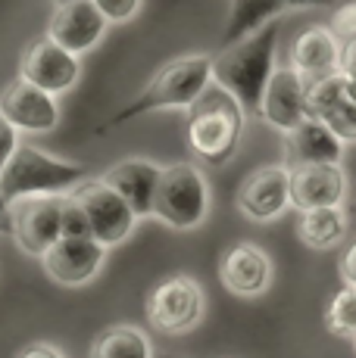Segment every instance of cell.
I'll return each mask as SVG.
<instances>
[{
    "label": "cell",
    "mask_w": 356,
    "mask_h": 358,
    "mask_svg": "<svg viewBox=\"0 0 356 358\" xmlns=\"http://www.w3.org/2000/svg\"><path fill=\"white\" fill-rule=\"evenodd\" d=\"M203 318V290L197 280L175 274L166 278L147 296V321L160 334H188Z\"/></svg>",
    "instance_id": "obj_6"
},
{
    "label": "cell",
    "mask_w": 356,
    "mask_h": 358,
    "mask_svg": "<svg viewBox=\"0 0 356 358\" xmlns=\"http://www.w3.org/2000/svg\"><path fill=\"white\" fill-rule=\"evenodd\" d=\"M16 358H63V352L57 346H50V343H32Z\"/></svg>",
    "instance_id": "obj_31"
},
{
    "label": "cell",
    "mask_w": 356,
    "mask_h": 358,
    "mask_svg": "<svg viewBox=\"0 0 356 358\" xmlns=\"http://www.w3.org/2000/svg\"><path fill=\"white\" fill-rule=\"evenodd\" d=\"M341 81H344L347 97H353V100H356V78H341Z\"/></svg>",
    "instance_id": "obj_33"
},
{
    "label": "cell",
    "mask_w": 356,
    "mask_h": 358,
    "mask_svg": "<svg viewBox=\"0 0 356 358\" xmlns=\"http://www.w3.org/2000/svg\"><path fill=\"white\" fill-rule=\"evenodd\" d=\"M107 250L91 237H60L41 256L44 271L63 287H81L100 271Z\"/></svg>",
    "instance_id": "obj_12"
},
{
    "label": "cell",
    "mask_w": 356,
    "mask_h": 358,
    "mask_svg": "<svg viewBox=\"0 0 356 358\" xmlns=\"http://www.w3.org/2000/svg\"><path fill=\"white\" fill-rule=\"evenodd\" d=\"M78 75H81L78 57H72L63 47H57L47 34L44 38H35L25 47L22 63H19V78L29 81L38 91L50 94V97L66 94L78 81Z\"/></svg>",
    "instance_id": "obj_10"
},
{
    "label": "cell",
    "mask_w": 356,
    "mask_h": 358,
    "mask_svg": "<svg viewBox=\"0 0 356 358\" xmlns=\"http://www.w3.org/2000/svg\"><path fill=\"white\" fill-rule=\"evenodd\" d=\"M291 206V171L287 165H266L250 171L238 187V209L250 222H275Z\"/></svg>",
    "instance_id": "obj_11"
},
{
    "label": "cell",
    "mask_w": 356,
    "mask_h": 358,
    "mask_svg": "<svg viewBox=\"0 0 356 358\" xmlns=\"http://www.w3.org/2000/svg\"><path fill=\"white\" fill-rule=\"evenodd\" d=\"M325 327L328 334L344 336V340H356V290L344 287L331 296L325 312Z\"/></svg>",
    "instance_id": "obj_24"
},
{
    "label": "cell",
    "mask_w": 356,
    "mask_h": 358,
    "mask_svg": "<svg viewBox=\"0 0 356 358\" xmlns=\"http://www.w3.org/2000/svg\"><path fill=\"white\" fill-rule=\"evenodd\" d=\"M53 3H57V6H63V3H75V0H53Z\"/></svg>",
    "instance_id": "obj_35"
},
{
    "label": "cell",
    "mask_w": 356,
    "mask_h": 358,
    "mask_svg": "<svg viewBox=\"0 0 356 358\" xmlns=\"http://www.w3.org/2000/svg\"><path fill=\"white\" fill-rule=\"evenodd\" d=\"M16 147H19V131L13 128L10 122H4V119H0V175H4L6 162L13 159V153H16Z\"/></svg>",
    "instance_id": "obj_28"
},
{
    "label": "cell",
    "mask_w": 356,
    "mask_h": 358,
    "mask_svg": "<svg viewBox=\"0 0 356 358\" xmlns=\"http://www.w3.org/2000/svg\"><path fill=\"white\" fill-rule=\"evenodd\" d=\"M338 75L341 78H356V34L353 38H347V41H341Z\"/></svg>",
    "instance_id": "obj_29"
},
{
    "label": "cell",
    "mask_w": 356,
    "mask_h": 358,
    "mask_svg": "<svg viewBox=\"0 0 356 358\" xmlns=\"http://www.w3.org/2000/svg\"><path fill=\"white\" fill-rule=\"evenodd\" d=\"M278 13H285V6L278 0H235L228 29H225V44H235V41L259 31L263 25L275 22Z\"/></svg>",
    "instance_id": "obj_22"
},
{
    "label": "cell",
    "mask_w": 356,
    "mask_h": 358,
    "mask_svg": "<svg viewBox=\"0 0 356 358\" xmlns=\"http://www.w3.org/2000/svg\"><path fill=\"white\" fill-rule=\"evenodd\" d=\"M338 53L341 41L331 34L328 25H310L294 38L291 44V66L297 75H303L306 81H322L338 75Z\"/></svg>",
    "instance_id": "obj_19"
},
{
    "label": "cell",
    "mask_w": 356,
    "mask_h": 358,
    "mask_svg": "<svg viewBox=\"0 0 356 358\" xmlns=\"http://www.w3.org/2000/svg\"><path fill=\"white\" fill-rule=\"evenodd\" d=\"M66 196V194H63ZM63 196H25L6 206L10 234L22 252L44 256L63 234H60V215H63Z\"/></svg>",
    "instance_id": "obj_7"
},
{
    "label": "cell",
    "mask_w": 356,
    "mask_h": 358,
    "mask_svg": "<svg viewBox=\"0 0 356 358\" xmlns=\"http://www.w3.org/2000/svg\"><path fill=\"white\" fill-rule=\"evenodd\" d=\"M219 280L228 293L253 299L272 284V259L253 243H235L219 259Z\"/></svg>",
    "instance_id": "obj_15"
},
{
    "label": "cell",
    "mask_w": 356,
    "mask_h": 358,
    "mask_svg": "<svg viewBox=\"0 0 356 358\" xmlns=\"http://www.w3.org/2000/svg\"><path fill=\"white\" fill-rule=\"evenodd\" d=\"M153 215L175 231H194L210 215V184L194 162H175L160 171Z\"/></svg>",
    "instance_id": "obj_5"
},
{
    "label": "cell",
    "mask_w": 356,
    "mask_h": 358,
    "mask_svg": "<svg viewBox=\"0 0 356 358\" xmlns=\"http://www.w3.org/2000/svg\"><path fill=\"white\" fill-rule=\"evenodd\" d=\"M275 47H278V19L263 25L247 38L225 44L210 59V81L228 91L241 103L247 115L259 113V100L275 72Z\"/></svg>",
    "instance_id": "obj_1"
},
{
    "label": "cell",
    "mask_w": 356,
    "mask_h": 358,
    "mask_svg": "<svg viewBox=\"0 0 356 358\" xmlns=\"http://www.w3.org/2000/svg\"><path fill=\"white\" fill-rule=\"evenodd\" d=\"M347 234V209L344 206H328V209L300 212L297 237L310 250H334Z\"/></svg>",
    "instance_id": "obj_21"
},
{
    "label": "cell",
    "mask_w": 356,
    "mask_h": 358,
    "mask_svg": "<svg viewBox=\"0 0 356 358\" xmlns=\"http://www.w3.org/2000/svg\"><path fill=\"white\" fill-rule=\"evenodd\" d=\"M341 156H344V143L316 119L300 122L297 128L285 134L287 169H297V165H341Z\"/></svg>",
    "instance_id": "obj_20"
},
{
    "label": "cell",
    "mask_w": 356,
    "mask_h": 358,
    "mask_svg": "<svg viewBox=\"0 0 356 358\" xmlns=\"http://www.w3.org/2000/svg\"><path fill=\"white\" fill-rule=\"evenodd\" d=\"M0 119L16 131H50L60 122V106L50 94L38 91L22 78H13L0 91Z\"/></svg>",
    "instance_id": "obj_14"
},
{
    "label": "cell",
    "mask_w": 356,
    "mask_h": 358,
    "mask_svg": "<svg viewBox=\"0 0 356 358\" xmlns=\"http://www.w3.org/2000/svg\"><path fill=\"white\" fill-rule=\"evenodd\" d=\"M306 100H310V81L294 72L291 66H275V72H272L269 85L263 91V100H259L256 119L287 134L300 122L310 119Z\"/></svg>",
    "instance_id": "obj_9"
},
{
    "label": "cell",
    "mask_w": 356,
    "mask_h": 358,
    "mask_svg": "<svg viewBox=\"0 0 356 358\" xmlns=\"http://www.w3.org/2000/svg\"><path fill=\"white\" fill-rule=\"evenodd\" d=\"M353 343H356V340H353Z\"/></svg>",
    "instance_id": "obj_36"
},
{
    "label": "cell",
    "mask_w": 356,
    "mask_h": 358,
    "mask_svg": "<svg viewBox=\"0 0 356 358\" xmlns=\"http://www.w3.org/2000/svg\"><path fill=\"white\" fill-rule=\"evenodd\" d=\"M341 278L347 280V287H353L356 290V243H350L344 250V256H341Z\"/></svg>",
    "instance_id": "obj_30"
},
{
    "label": "cell",
    "mask_w": 356,
    "mask_h": 358,
    "mask_svg": "<svg viewBox=\"0 0 356 358\" xmlns=\"http://www.w3.org/2000/svg\"><path fill=\"white\" fill-rule=\"evenodd\" d=\"M60 234L63 237H91V228H88V218L81 212V206L66 194L63 196V215H60Z\"/></svg>",
    "instance_id": "obj_25"
},
{
    "label": "cell",
    "mask_w": 356,
    "mask_h": 358,
    "mask_svg": "<svg viewBox=\"0 0 356 358\" xmlns=\"http://www.w3.org/2000/svg\"><path fill=\"white\" fill-rule=\"evenodd\" d=\"M306 109H310V119L322 122L341 143H356V100L347 97L341 75L313 81Z\"/></svg>",
    "instance_id": "obj_17"
},
{
    "label": "cell",
    "mask_w": 356,
    "mask_h": 358,
    "mask_svg": "<svg viewBox=\"0 0 356 358\" xmlns=\"http://www.w3.org/2000/svg\"><path fill=\"white\" fill-rule=\"evenodd\" d=\"M291 171V206L300 212L341 206L347 196V175L341 165H297Z\"/></svg>",
    "instance_id": "obj_16"
},
{
    "label": "cell",
    "mask_w": 356,
    "mask_h": 358,
    "mask_svg": "<svg viewBox=\"0 0 356 358\" xmlns=\"http://www.w3.org/2000/svg\"><path fill=\"white\" fill-rule=\"evenodd\" d=\"M160 165L150 159H125L116 162L113 169L104 171L100 181L113 190L116 196H122V203L135 212V218L153 215V194L160 184Z\"/></svg>",
    "instance_id": "obj_18"
},
{
    "label": "cell",
    "mask_w": 356,
    "mask_h": 358,
    "mask_svg": "<svg viewBox=\"0 0 356 358\" xmlns=\"http://www.w3.org/2000/svg\"><path fill=\"white\" fill-rule=\"evenodd\" d=\"M6 215V199H4V194H0V218Z\"/></svg>",
    "instance_id": "obj_34"
},
{
    "label": "cell",
    "mask_w": 356,
    "mask_h": 358,
    "mask_svg": "<svg viewBox=\"0 0 356 358\" xmlns=\"http://www.w3.org/2000/svg\"><path fill=\"white\" fill-rule=\"evenodd\" d=\"M75 203L81 206L91 228V240H97L100 246H116L135 231V212L122 203V196H116L104 181H81L78 187H72L69 194Z\"/></svg>",
    "instance_id": "obj_8"
},
{
    "label": "cell",
    "mask_w": 356,
    "mask_h": 358,
    "mask_svg": "<svg viewBox=\"0 0 356 358\" xmlns=\"http://www.w3.org/2000/svg\"><path fill=\"white\" fill-rule=\"evenodd\" d=\"M247 113L241 103L210 81L207 91L188 106V147L200 162L222 169L235 159L244 137Z\"/></svg>",
    "instance_id": "obj_2"
},
{
    "label": "cell",
    "mask_w": 356,
    "mask_h": 358,
    "mask_svg": "<svg viewBox=\"0 0 356 358\" xmlns=\"http://www.w3.org/2000/svg\"><path fill=\"white\" fill-rule=\"evenodd\" d=\"M104 31H107V19L100 16V10L91 0H75V3L57 6V13L47 22V38L57 47H63L66 53H72V57L97 47Z\"/></svg>",
    "instance_id": "obj_13"
},
{
    "label": "cell",
    "mask_w": 356,
    "mask_h": 358,
    "mask_svg": "<svg viewBox=\"0 0 356 358\" xmlns=\"http://www.w3.org/2000/svg\"><path fill=\"white\" fill-rule=\"evenodd\" d=\"M91 358H153V349H150V340L141 330L128 324H116L107 327L94 340Z\"/></svg>",
    "instance_id": "obj_23"
},
{
    "label": "cell",
    "mask_w": 356,
    "mask_h": 358,
    "mask_svg": "<svg viewBox=\"0 0 356 358\" xmlns=\"http://www.w3.org/2000/svg\"><path fill=\"white\" fill-rule=\"evenodd\" d=\"M331 34L338 41H347L356 34V0H350V3H341L338 10H334V19H331Z\"/></svg>",
    "instance_id": "obj_27"
},
{
    "label": "cell",
    "mask_w": 356,
    "mask_h": 358,
    "mask_svg": "<svg viewBox=\"0 0 356 358\" xmlns=\"http://www.w3.org/2000/svg\"><path fill=\"white\" fill-rule=\"evenodd\" d=\"M207 85H210V57L207 53L178 57L172 63L163 66L138 97L128 103V106H122L113 119H107L97 131L119 128V125H125V122L138 119V115L160 113V109H188L191 103L207 91Z\"/></svg>",
    "instance_id": "obj_3"
},
{
    "label": "cell",
    "mask_w": 356,
    "mask_h": 358,
    "mask_svg": "<svg viewBox=\"0 0 356 358\" xmlns=\"http://www.w3.org/2000/svg\"><path fill=\"white\" fill-rule=\"evenodd\" d=\"M94 6L100 10V16L109 22H128L135 13L141 10V0H91Z\"/></svg>",
    "instance_id": "obj_26"
},
{
    "label": "cell",
    "mask_w": 356,
    "mask_h": 358,
    "mask_svg": "<svg viewBox=\"0 0 356 358\" xmlns=\"http://www.w3.org/2000/svg\"><path fill=\"white\" fill-rule=\"evenodd\" d=\"M85 175V165L53 159L32 143H19L13 159L6 162L4 175H0V194H4L6 206L25 196H63L66 190L78 187Z\"/></svg>",
    "instance_id": "obj_4"
},
{
    "label": "cell",
    "mask_w": 356,
    "mask_h": 358,
    "mask_svg": "<svg viewBox=\"0 0 356 358\" xmlns=\"http://www.w3.org/2000/svg\"><path fill=\"white\" fill-rule=\"evenodd\" d=\"M278 3L285 10H291V6H328V3H338V0H278Z\"/></svg>",
    "instance_id": "obj_32"
}]
</instances>
